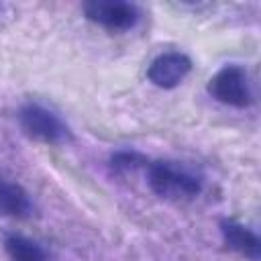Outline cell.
<instances>
[{"label":"cell","instance_id":"cell-1","mask_svg":"<svg viewBox=\"0 0 261 261\" xmlns=\"http://www.w3.org/2000/svg\"><path fill=\"white\" fill-rule=\"evenodd\" d=\"M147 184L157 196L167 200H188V198H196L202 192V179L194 171L173 161L149 163Z\"/></svg>","mask_w":261,"mask_h":261},{"label":"cell","instance_id":"cell-2","mask_svg":"<svg viewBox=\"0 0 261 261\" xmlns=\"http://www.w3.org/2000/svg\"><path fill=\"white\" fill-rule=\"evenodd\" d=\"M18 124L29 139L57 145L69 139V128L49 108L29 102L18 110Z\"/></svg>","mask_w":261,"mask_h":261},{"label":"cell","instance_id":"cell-3","mask_svg":"<svg viewBox=\"0 0 261 261\" xmlns=\"http://www.w3.org/2000/svg\"><path fill=\"white\" fill-rule=\"evenodd\" d=\"M208 94L226 106H234V108L249 106L251 88H249L247 71L241 65H224L210 77Z\"/></svg>","mask_w":261,"mask_h":261},{"label":"cell","instance_id":"cell-4","mask_svg":"<svg viewBox=\"0 0 261 261\" xmlns=\"http://www.w3.org/2000/svg\"><path fill=\"white\" fill-rule=\"evenodd\" d=\"M84 14L108 31H128L141 18L137 4L124 0H90L84 4Z\"/></svg>","mask_w":261,"mask_h":261},{"label":"cell","instance_id":"cell-5","mask_svg":"<svg viewBox=\"0 0 261 261\" xmlns=\"http://www.w3.org/2000/svg\"><path fill=\"white\" fill-rule=\"evenodd\" d=\"M190 69H192V59L186 53L167 51V53L157 55L151 61V65L147 69V77L153 86L171 90L184 82V77L190 73Z\"/></svg>","mask_w":261,"mask_h":261},{"label":"cell","instance_id":"cell-6","mask_svg":"<svg viewBox=\"0 0 261 261\" xmlns=\"http://www.w3.org/2000/svg\"><path fill=\"white\" fill-rule=\"evenodd\" d=\"M220 234H222L224 245L230 251H234L251 261H259L261 239L257 237L255 230H251L249 226H245L232 218H224V220H220Z\"/></svg>","mask_w":261,"mask_h":261},{"label":"cell","instance_id":"cell-7","mask_svg":"<svg viewBox=\"0 0 261 261\" xmlns=\"http://www.w3.org/2000/svg\"><path fill=\"white\" fill-rule=\"evenodd\" d=\"M33 210L31 198L20 184L0 179V214L10 218H24Z\"/></svg>","mask_w":261,"mask_h":261},{"label":"cell","instance_id":"cell-8","mask_svg":"<svg viewBox=\"0 0 261 261\" xmlns=\"http://www.w3.org/2000/svg\"><path fill=\"white\" fill-rule=\"evenodd\" d=\"M4 245L12 261H45L43 249L22 234H8Z\"/></svg>","mask_w":261,"mask_h":261},{"label":"cell","instance_id":"cell-9","mask_svg":"<svg viewBox=\"0 0 261 261\" xmlns=\"http://www.w3.org/2000/svg\"><path fill=\"white\" fill-rule=\"evenodd\" d=\"M147 165H149V159L137 151H116L108 159V167L116 175H126L141 167H147Z\"/></svg>","mask_w":261,"mask_h":261}]
</instances>
